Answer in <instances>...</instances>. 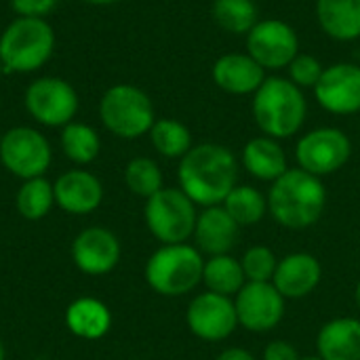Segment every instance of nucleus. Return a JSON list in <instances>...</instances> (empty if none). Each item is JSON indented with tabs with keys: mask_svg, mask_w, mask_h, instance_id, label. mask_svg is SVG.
I'll use <instances>...</instances> for the list:
<instances>
[{
	"mask_svg": "<svg viewBox=\"0 0 360 360\" xmlns=\"http://www.w3.org/2000/svg\"><path fill=\"white\" fill-rule=\"evenodd\" d=\"M84 4H91V6H110V4H116L118 0H80Z\"/></svg>",
	"mask_w": 360,
	"mask_h": 360,
	"instance_id": "nucleus-36",
	"label": "nucleus"
},
{
	"mask_svg": "<svg viewBox=\"0 0 360 360\" xmlns=\"http://www.w3.org/2000/svg\"><path fill=\"white\" fill-rule=\"evenodd\" d=\"M65 327L80 340H101L112 327V312L103 302L95 297H80L68 306Z\"/></svg>",
	"mask_w": 360,
	"mask_h": 360,
	"instance_id": "nucleus-23",
	"label": "nucleus"
},
{
	"mask_svg": "<svg viewBox=\"0 0 360 360\" xmlns=\"http://www.w3.org/2000/svg\"><path fill=\"white\" fill-rule=\"evenodd\" d=\"M285 302L272 283H245L234 295L238 327L249 333H270L285 316Z\"/></svg>",
	"mask_w": 360,
	"mask_h": 360,
	"instance_id": "nucleus-13",
	"label": "nucleus"
},
{
	"mask_svg": "<svg viewBox=\"0 0 360 360\" xmlns=\"http://www.w3.org/2000/svg\"><path fill=\"white\" fill-rule=\"evenodd\" d=\"M124 186L129 188L131 194L148 200L150 196H154L165 188L162 169L158 167L156 160L148 156H137L129 160L124 167Z\"/></svg>",
	"mask_w": 360,
	"mask_h": 360,
	"instance_id": "nucleus-30",
	"label": "nucleus"
},
{
	"mask_svg": "<svg viewBox=\"0 0 360 360\" xmlns=\"http://www.w3.org/2000/svg\"><path fill=\"white\" fill-rule=\"evenodd\" d=\"M316 21L321 30L338 42L360 38V0H316Z\"/></svg>",
	"mask_w": 360,
	"mask_h": 360,
	"instance_id": "nucleus-22",
	"label": "nucleus"
},
{
	"mask_svg": "<svg viewBox=\"0 0 360 360\" xmlns=\"http://www.w3.org/2000/svg\"><path fill=\"white\" fill-rule=\"evenodd\" d=\"M55 205L70 215H91L103 200V186L86 169H70L53 181Z\"/></svg>",
	"mask_w": 360,
	"mask_h": 360,
	"instance_id": "nucleus-16",
	"label": "nucleus"
},
{
	"mask_svg": "<svg viewBox=\"0 0 360 360\" xmlns=\"http://www.w3.org/2000/svg\"><path fill=\"white\" fill-rule=\"evenodd\" d=\"M150 143L162 158L181 160L194 146L192 131L175 118H156L150 129Z\"/></svg>",
	"mask_w": 360,
	"mask_h": 360,
	"instance_id": "nucleus-28",
	"label": "nucleus"
},
{
	"mask_svg": "<svg viewBox=\"0 0 360 360\" xmlns=\"http://www.w3.org/2000/svg\"><path fill=\"white\" fill-rule=\"evenodd\" d=\"M251 116L262 135L289 139L302 131L308 118L306 93L285 76H268L251 95Z\"/></svg>",
	"mask_w": 360,
	"mask_h": 360,
	"instance_id": "nucleus-3",
	"label": "nucleus"
},
{
	"mask_svg": "<svg viewBox=\"0 0 360 360\" xmlns=\"http://www.w3.org/2000/svg\"><path fill=\"white\" fill-rule=\"evenodd\" d=\"M240 165L253 179L266 184H274L281 175H285L291 169L287 152L281 146V141L268 135H257L245 143Z\"/></svg>",
	"mask_w": 360,
	"mask_h": 360,
	"instance_id": "nucleus-20",
	"label": "nucleus"
},
{
	"mask_svg": "<svg viewBox=\"0 0 360 360\" xmlns=\"http://www.w3.org/2000/svg\"><path fill=\"white\" fill-rule=\"evenodd\" d=\"M316 350L323 360H360V319L340 316L325 323L316 335Z\"/></svg>",
	"mask_w": 360,
	"mask_h": 360,
	"instance_id": "nucleus-21",
	"label": "nucleus"
},
{
	"mask_svg": "<svg viewBox=\"0 0 360 360\" xmlns=\"http://www.w3.org/2000/svg\"><path fill=\"white\" fill-rule=\"evenodd\" d=\"M240 266H243L247 283H272L276 266H278V257L270 247L253 245L243 253Z\"/></svg>",
	"mask_w": 360,
	"mask_h": 360,
	"instance_id": "nucleus-31",
	"label": "nucleus"
},
{
	"mask_svg": "<svg viewBox=\"0 0 360 360\" xmlns=\"http://www.w3.org/2000/svg\"><path fill=\"white\" fill-rule=\"evenodd\" d=\"M215 360H257L249 350L245 348H226L224 352L217 354Z\"/></svg>",
	"mask_w": 360,
	"mask_h": 360,
	"instance_id": "nucleus-35",
	"label": "nucleus"
},
{
	"mask_svg": "<svg viewBox=\"0 0 360 360\" xmlns=\"http://www.w3.org/2000/svg\"><path fill=\"white\" fill-rule=\"evenodd\" d=\"M266 74L268 72L249 53H226L217 57L211 68L215 86L236 97L253 95L268 78Z\"/></svg>",
	"mask_w": 360,
	"mask_h": 360,
	"instance_id": "nucleus-17",
	"label": "nucleus"
},
{
	"mask_svg": "<svg viewBox=\"0 0 360 360\" xmlns=\"http://www.w3.org/2000/svg\"><path fill=\"white\" fill-rule=\"evenodd\" d=\"M23 108L42 127L63 129L76 120L80 99L78 91L61 76L34 78L23 91Z\"/></svg>",
	"mask_w": 360,
	"mask_h": 360,
	"instance_id": "nucleus-8",
	"label": "nucleus"
},
{
	"mask_svg": "<svg viewBox=\"0 0 360 360\" xmlns=\"http://www.w3.org/2000/svg\"><path fill=\"white\" fill-rule=\"evenodd\" d=\"M59 143H61L65 158L78 167L91 165L101 152V139H99L97 129L80 120H72L70 124L61 129Z\"/></svg>",
	"mask_w": 360,
	"mask_h": 360,
	"instance_id": "nucleus-25",
	"label": "nucleus"
},
{
	"mask_svg": "<svg viewBox=\"0 0 360 360\" xmlns=\"http://www.w3.org/2000/svg\"><path fill=\"white\" fill-rule=\"evenodd\" d=\"M240 226L228 215V211L221 205L215 207H205L202 211H198V219H196V228H194V247L207 255H226L230 253L238 240H240Z\"/></svg>",
	"mask_w": 360,
	"mask_h": 360,
	"instance_id": "nucleus-19",
	"label": "nucleus"
},
{
	"mask_svg": "<svg viewBox=\"0 0 360 360\" xmlns=\"http://www.w3.org/2000/svg\"><path fill=\"white\" fill-rule=\"evenodd\" d=\"M323 278L321 262L306 251L289 253L278 259L272 285L285 300H304L316 291Z\"/></svg>",
	"mask_w": 360,
	"mask_h": 360,
	"instance_id": "nucleus-18",
	"label": "nucleus"
},
{
	"mask_svg": "<svg viewBox=\"0 0 360 360\" xmlns=\"http://www.w3.org/2000/svg\"><path fill=\"white\" fill-rule=\"evenodd\" d=\"M297 2H306V0H297Z\"/></svg>",
	"mask_w": 360,
	"mask_h": 360,
	"instance_id": "nucleus-42",
	"label": "nucleus"
},
{
	"mask_svg": "<svg viewBox=\"0 0 360 360\" xmlns=\"http://www.w3.org/2000/svg\"><path fill=\"white\" fill-rule=\"evenodd\" d=\"M97 110L103 129L120 139H139L156 122L150 95L131 82H118L105 89Z\"/></svg>",
	"mask_w": 360,
	"mask_h": 360,
	"instance_id": "nucleus-6",
	"label": "nucleus"
},
{
	"mask_svg": "<svg viewBox=\"0 0 360 360\" xmlns=\"http://www.w3.org/2000/svg\"><path fill=\"white\" fill-rule=\"evenodd\" d=\"M312 93L316 103L329 114L335 116L359 114L360 65L354 61H338L327 65Z\"/></svg>",
	"mask_w": 360,
	"mask_h": 360,
	"instance_id": "nucleus-14",
	"label": "nucleus"
},
{
	"mask_svg": "<svg viewBox=\"0 0 360 360\" xmlns=\"http://www.w3.org/2000/svg\"><path fill=\"white\" fill-rule=\"evenodd\" d=\"M325 68H327V65H323V61H321L319 57L308 55V53H300V55L289 63V68H287V78H289L295 86H300L302 91H308V89L312 91V89L319 84V80H321Z\"/></svg>",
	"mask_w": 360,
	"mask_h": 360,
	"instance_id": "nucleus-32",
	"label": "nucleus"
},
{
	"mask_svg": "<svg viewBox=\"0 0 360 360\" xmlns=\"http://www.w3.org/2000/svg\"><path fill=\"white\" fill-rule=\"evenodd\" d=\"M211 15L215 25L230 36H247L259 21L255 0H213Z\"/></svg>",
	"mask_w": 360,
	"mask_h": 360,
	"instance_id": "nucleus-27",
	"label": "nucleus"
},
{
	"mask_svg": "<svg viewBox=\"0 0 360 360\" xmlns=\"http://www.w3.org/2000/svg\"><path fill=\"white\" fill-rule=\"evenodd\" d=\"M53 160V150L44 133L34 127H13L2 133L0 162L21 181L44 177Z\"/></svg>",
	"mask_w": 360,
	"mask_h": 360,
	"instance_id": "nucleus-9",
	"label": "nucleus"
},
{
	"mask_svg": "<svg viewBox=\"0 0 360 360\" xmlns=\"http://www.w3.org/2000/svg\"><path fill=\"white\" fill-rule=\"evenodd\" d=\"M240 162L236 154L215 141L194 143L179 160L177 181L179 190L196 207H215L226 200L238 184Z\"/></svg>",
	"mask_w": 360,
	"mask_h": 360,
	"instance_id": "nucleus-1",
	"label": "nucleus"
},
{
	"mask_svg": "<svg viewBox=\"0 0 360 360\" xmlns=\"http://www.w3.org/2000/svg\"><path fill=\"white\" fill-rule=\"evenodd\" d=\"M0 360H6V352H4V346H2V342H0Z\"/></svg>",
	"mask_w": 360,
	"mask_h": 360,
	"instance_id": "nucleus-38",
	"label": "nucleus"
},
{
	"mask_svg": "<svg viewBox=\"0 0 360 360\" xmlns=\"http://www.w3.org/2000/svg\"><path fill=\"white\" fill-rule=\"evenodd\" d=\"M143 219L158 243L179 245L192 238L198 209L179 188H162L146 200Z\"/></svg>",
	"mask_w": 360,
	"mask_h": 360,
	"instance_id": "nucleus-7",
	"label": "nucleus"
},
{
	"mask_svg": "<svg viewBox=\"0 0 360 360\" xmlns=\"http://www.w3.org/2000/svg\"><path fill=\"white\" fill-rule=\"evenodd\" d=\"M72 259L82 274H110L120 262V240L108 228H86L72 243Z\"/></svg>",
	"mask_w": 360,
	"mask_h": 360,
	"instance_id": "nucleus-15",
	"label": "nucleus"
},
{
	"mask_svg": "<svg viewBox=\"0 0 360 360\" xmlns=\"http://www.w3.org/2000/svg\"><path fill=\"white\" fill-rule=\"evenodd\" d=\"M300 352L297 348L287 342V340H274L264 348L262 360H300Z\"/></svg>",
	"mask_w": 360,
	"mask_h": 360,
	"instance_id": "nucleus-34",
	"label": "nucleus"
},
{
	"mask_svg": "<svg viewBox=\"0 0 360 360\" xmlns=\"http://www.w3.org/2000/svg\"><path fill=\"white\" fill-rule=\"evenodd\" d=\"M0 146H2V133H0Z\"/></svg>",
	"mask_w": 360,
	"mask_h": 360,
	"instance_id": "nucleus-41",
	"label": "nucleus"
},
{
	"mask_svg": "<svg viewBox=\"0 0 360 360\" xmlns=\"http://www.w3.org/2000/svg\"><path fill=\"white\" fill-rule=\"evenodd\" d=\"M4 74H6V72H4V65H2V61H0V80H2Z\"/></svg>",
	"mask_w": 360,
	"mask_h": 360,
	"instance_id": "nucleus-40",
	"label": "nucleus"
},
{
	"mask_svg": "<svg viewBox=\"0 0 360 360\" xmlns=\"http://www.w3.org/2000/svg\"><path fill=\"white\" fill-rule=\"evenodd\" d=\"M186 325L190 333L202 342H224L238 329L234 297L219 293H198L186 310Z\"/></svg>",
	"mask_w": 360,
	"mask_h": 360,
	"instance_id": "nucleus-12",
	"label": "nucleus"
},
{
	"mask_svg": "<svg viewBox=\"0 0 360 360\" xmlns=\"http://www.w3.org/2000/svg\"><path fill=\"white\" fill-rule=\"evenodd\" d=\"M55 53V30L42 17H15L0 32V61L6 74H34Z\"/></svg>",
	"mask_w": 360,
	"mask_h": 360,
	"instance_id": "nucleus-4",
	"label": "nucleus"
},
{
	"mask_svg": "<svg viewBox=\"0 0 360 360\" xmlns=\"http://www.w3.org/2000/svg\"><path fill=\"white\" fill-rule=\"evenodd\" d=\"M354 302H356V308L360 310V281L356 283V289H354Z\"/></svg>",
	"mask_w": 360,
	"mask_h": 360,
	"instance_id": "nucleus-37",
	"label": "nucleus"
},
{
	"mask_svg": "<svg viewBox=\"0 0 360 360\" xmlns=\"http://www.w3.org/2000/svg\"><path fill=\"white\" fill-rule=\"evenodd\" d=\"M247 53L266 70L281 72L302 53L295 27L283 19H259L245 36Z\"/></svg>",
	"mask_w": 360,
	"mask_h": 360,
	"instance_id": "nucleus-11",
	"label": "nucleus"
},
{
	"mask_svg": "<svg viewBox=\"0 0 360 360\" xmlns=\"http://www.w3.org/2000/svg\"><path fill=\"white\" fill-rule=\"evenodd\" d=\"M350 156L352 141L338 127H316L304 133L295 143L297 167L321 179L344 169Z\"/></svg>",
	"mask_w": 360,
	"mask_h": 360,
	"instance_id": "nucleus-10",
	"label": "nucleus"
},
{
	"mask_svg": "<svg viewBox=\"0 0 360 360\" xmlns=\"http://www.w3.org/2000/svg\"><path fill=\"white\" fill-rule=\"evenodd\" d=\"M221 207L228 211V215L240 226L249 228L259 224L268 213V196L262 194L255 186L249 184H236L232 192L226 196Z\"/></svg>",
	"mask_w": 360,
	"mask_h": 360,
	"instance_id": "nucleus-26",
	"label": "nucleus"
},
{
	"mask_svg": "<svg viewBox=\"0 0 360 360\" xmlns=\"http://www.w3.org/2000/svg\"><path fill=\"white\" fill-rule=\"evenodd\" d=\"M300 360H323L321 356H304V359H300Z\"/></svg>",
	"mask_w": 360,
	"mask_h": 360,
	"instance_id": "nucleus-39",
	"label": "nucleus"
},
{
	"mask_svg": "<svg viewBox=\"0 0 360 360\" xmlns=\"http://www.w3.org/2000/svg\"><path fill=\"white\" fill-rule=\"evenodd\" d=\"M205 255L188 243L160 245L146 262V283L162 297H181L202 283Z\"/></svg>",
	"mask_w": 360,
	"mask_h": 360,
	"instance_id": "nucleus-5",
	"label": "nucleus"
},
{
	"mask_svg": "<svg viewBox=\"0 0 360 360\" xmlns=\"http://www.w3.org/2000/svg\"><path fill=\"white\" fill-rule=\"evenodd\" d=\"M15 17H42L55 11L59 0H8Z\"/></svg>",
	"mask_w": 360,
	"mask_h": 360,
	"instance_id": "nucleus-33",
	"label": "nucleus"
},
{
	"mask_svg": "<svg viewBox=\"0 0 360 360\" xmlns=\"http://www.w3.org/2000/svg\"><path fill=\"white\" fill-rule=\"evenodd\" d=\"M55 205V190L46 177L25 179L15 196V207L19 215L27 221H38L51 213Z\"/></svg>",
	"mask_w": 360,
	"mask_h": 360,
	"instance_id": "nucleus-29",
	"label": "nucleus"
},
{
	"mask_svg": "<svg viewBox=\"0 0 360 360\" xmlns=\"http://www.w3.org/2000/svg\"><path fill=\"white\" fill-rule=\"evenodd\" d=\"M268 213L287 230H308L327 209V188L321 177L293 167L268 190Z\"/></svg>",
	"mask_w": 360,
	"mask_h": 360,
	"instance_id": "nucleus-2",
	"label": "nucleus"
},
{
	"mask_svg": "<svg viewBox=\"0 0 360 360\" xmlns=\"http://www.w3.org/2000/svg\"><path fill=\"white\" fill-rule=\"evenodd\" d=\"M247 278L240 266V259L232 257L230 253L226 255H213L205 259L202 268V285L211 293H219L226 297H234L243 287Z\"/></svg>",
	"mask_w": 360,
	"mask_h": 360,
	"instance_id": "nucleus-24",
	"label": "nucleus"
}]
</instances>
